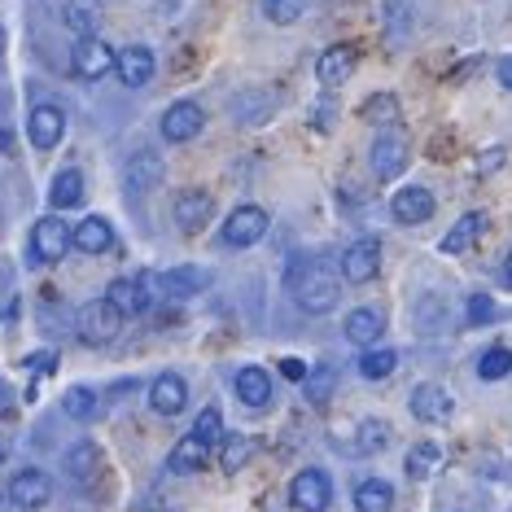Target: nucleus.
Instances as JSON below:
<instances>
[{
  "instance_id": "f257e3e1",
  "label": "nucleus",
  "mask_w": 512,
  "mask_h": 512,
  "mask_svg": "<svg viewBox=\"0 0 512 512\" xmlns=\"http://www.w3.org/2000/svg\"><path fill=\"white\" fill-rule=\"evenodd\" d=\"M285 285H289V298H294L307 316H324V311L337 307V276L320 254H294Z\"/></svg>"
},
{
  "instance_id": "f03ea898",
  "label": "nucleus",
  "mask_w": 512,
  "mask_h": 512,
  "mask_svg": "<svg viewBox=\"0 0 512 512\" xmlns=\"http://www.w3.org/2000/svg\"><path fill=\"white\" fill-rule=\"evenodd\" d=\"M75 250V228L62 215H44L31 228V259L36 263H62Z\"/></svg>"
},
{
  "instance_id": "7ed1b4c3",
  "label": "nucleus",
  "mask_w": 512,
  "mask_h": 512,
  "mask_svg": "<svg viewBox=\"0 0 512 512\" xmlns=\"http://www.w3.org/2000/svg\"><path fill=\"white\" fill-rule=\"evenodd\" d=\"M75 329H79V337H84L88 346H106V342H114V337H119L123 316L110 307L106 298H97V302H88V307H79Z\"/></svg>"
},
{
  "instance_id": "20e7f679",
  "label": "nucleus",
  "mask_w": 512,
  "mask_h": 512,
  "mask_svg": "<svg viewBox=\"0 0 512 512\" xmlns=\"http://www.w3.org/2000/svg\"><path fill=\"white\" fill-rule=\"evenodd\" d=\"M267 224H272V219H267L263 206H237V211L228 215L224 232H219V241H224L228 250H250L254 241H263Z\"/></svg>"
},
{
  "instance_id": "39448f33",
  "label": "nucleus",
  "mask_w": 512,
  "mask_h": 512,
  "mask_svg": "<svg viewBox=\"0 0 512 512\" xmlns=\"http://www.w3.org/2000/svg\"><path fill=\"white\" fill-rule=\"evenodd\" d=\"M333 499V482L324 469H302L294 482H289V504L298 512H324Z\"/></svg>"
},
{
  "instance_id": "423d86ee",
  "label": "nucleus",
  "mask_w": 512,
  "mask_h": 512,
  "mask_svg": "<svg viewBox=\"0 0 512 512\" xmlns=\"http://www.w3.org/2000/svg\"><path fill=\"white\" fill-rule=\"evenodd\" d=\"M71 66L79 79H88V84H97V79H106L114 71V49L101 36H84L75 40V53H71Z\"/></svg>"
},
{
  "instance_id": "0eeeda50",
  "label": "nucleus",
  "mask_w": 512,
  "mask_h": 512,
  "mask_svg": "<svg viewBox=\"0 0 512 512\" xmlns=\"http://www.w3.org/2000/svg\"><path fill=\"white\" fill-rule=\"evenodd\" d=\"M49 499H53V477L44 473V469H22V473H14V482H9V504H14V508L40 512Z\"/></svg>"
},
{
  "instance_id": "6e6552de",
  "label": "nucleus",
  "mask_w": 512,
  "mask_h": 512,
  "mask_svg": "<svg viewBox=\"0 0 512 512\" xmlns=\"http://www.w3.org/2000/svg\"><path fill=\"white\" fill-rule=\"evenodd\" d=\"M407 158H412V149H407V136H377L372 141V176H377L381 184H390V180H399V171H407Z\"/></svg>"
},
{
  "instance_id": "1a4fd4ad",
  "label": "nucleus",
  "mask_w": 512,
  "mask_h": 512,
  "mask_svg": "<svg viewBox=\"0 0 512 512\" xmlns=\"http://www.w3.org/2000/svg\"><path fill=\"white\" fill-rule=\"evenodd\" d=\"M202 123H206V114L197 101H176V106H167V114H162V136L171 145H184L202 132Z\"/></svg>"
},
{
  "instance_id": "9d476101",
  "label": "nucleus",
  "mask_w": 512,
  "mask_h": 512,
  "mask_svg": "<svg viewBox=\"0 0 512 512\" xmlns=\"http://www.w3.org/2000/svg\"><path fill=\"white\" fill-rule=\"evenodd\" d=\"M394 219L399 224H407V228H416V224H425V219H434V211H438V202H434V193L429 189H421V184H407V189H399L394 193Z\"/></svg>"
},
{
  "instance_id": "9b49d317",
  "label": "nucleus",
  "mask_w": 512,
  "mask_h": 512,
  "mask_svg": "<svg viewBox=\"0 0 512 512\" xmlns=\"http://www.w3.org/2000/svg\"><path fill=\"white\" fill-rule=\"evenodd\" d=\"M377 272H381V246H377L372 237L355 241V246L342 254V276H346L351 285H368Z\"/></svg>"
},
{
  "instance_id": "f8f14e48",
  "label": "nucleus",
  "mask_w": 512,
  "mask_h": 512,
  "mask_svg": "<svg viewBox=\"0 0 512 512\" xmlns=\"http://www.w3.org/2000/svg\"><path fill=\"white\" fill-rule=\"evenodd\" d=\"M114 71H119V79L127 88H145L149 79H154L158 62H154V53H149L145 44H127L123 53H114Z\"/></svg>"
},
{
  "instance_id": "ddd939ff",
  "label": "nucleus",
  "mask_w": 512,
  "mask_h": 512,
  "mask_svg": "<svg viewBox=\"0 0 512 512\" xmlns=\"http://www.w3.org/2000/svg\"><path fill=\"white\" fill-rule=\"evenodd\" d=\"M211 211H215V202H211V193H202V189H184L176 197V206H171L180 232H202L211 224Z\"/></svg>"
},
{
  "instance_id": "4468645a",
  "label": "nucleus",
  "mask_w": 512,
  "mask_h": 512,
  "mask_svg": "<svg viewBox=\"0 0 512 512\" xmlns=\"http://www.w3.org/2000/svg\"><path fill=\"white\" fill-rule=\"evenodd\" d=\"M206 285H211L206 267H171V272H162V276H158V294H162V298H171V302L202 294Z\"/></svg>"
},
{
  "instance_id": "2eb2a0df",
  "label": "nucleus",
  "mask_w": 512,
  "mask_h": 512,
  "mask_svg": "<svg viewBox=\"0 0 512 512\" xmlns=\"http://www.w3.org/2000/svg\"><path fill=\"white\" fill-rule=\"evenodd\" d=\"M355 62H359V57H355L351 44H333V49H324V53H320L316 79H320L324 88H342L346 79L355 75Z\"/></svg>"
},
{
  "instance_id": "dca6fc26",
  "label": "nucleus",
  "mask_w": 512,
  "mask_h": 512,
  "mask_svg": "<svg viewBox=\"0 0 512 512\" xmlns=\"http://www.w3.org/2000/svg\"><path fill=\"white\" fill-rule=\"evenodd\" d=\"M106 302L119 316H141V311H149V285L141 276H119V281L106 289Z\"/></svg>"
},
{
  "instance_id": "f3484780",
  "label": "nucleus",
  "mask_w": 512,
  "mask_h": 512,
  "mask_svg": "<svg viewBox=\"0 0 512 512\" xmlns=\"http://www.w3.org/2000/svg\"><path fill=\"white\" fill-rule=\"evenodd\" d=\"M184 403H189V386H184V377H176V372H162L154 386H149V407L158 416H180Z\"/></svg>"
},
{
  "instance_id": "a211bd4d",
  "label": "nucleus",
  "mask_w": 512,
  "mask_h": 512,
  "mask_svg": "<svg viewBox=\"0 0 512 512\" xmlns=\"http://www.w3.org/2000/svg\"><path fill=\"white\" fill-rule=\"evenodd\" d=\"M27 136H31V145H36V149H53V145L66 136V114L57 110V106H49V101H44V106L31 110Z\"/></svg>"
},
{
  "instance_id": "6ab92c4d",
  "label": "nucleus",
  "mask_w": 512,
  "mask_h": 512,
  "mask_svg": "<svg viewBox=\"0 0 512 512\" xmlns=\"http://www.w3.org/2000/svg\"><path fill=\"white\" fill-rule=\"evenodd\" d=\"M451 394L442 390V386H416V394H412V416L416 421H425V425H442L451 416Z\"/></svg>"
},
{
  "instance_id": "aec40b11",
  "label": "nucleus",
  "mask_w": 512,
  "mask_h": 512,
  "mask_svg": "<svg viewBox=\"0 0 512 512\" xmlns=\"http://www.w3.org/2000/svg\"><path fill=\"white\" fill-rule=\"evenodd\" d=\"M232 390H237V399L246 407H267L272 403V377H267V368H241L237 381H232Z\"/></svg>"
},
{
  "instance_id": "412c9836",
  "label": "nucleus",
  "mask_w": 512,
  "mask_h": 512,
  "mask_svg": "<svg viewBox=\"0 0 512 512\" xmlns=\"http://www.w3.org/2000/svg\"><path fill=\"white\" fill-rule=\"evenodd\" d=\"M75 250H79V254H110V250H114V228H110V219L88 215L84 224L75 228Z\"/></svg>"
},
{
  "instance_id": "4be33fe9",
  "label": "nucleus",
  "mask_w": 512,
  "mask_h": 512,
  "mask_svg": "<svg viewBox=\"0 0 512 512\" xmlns=\"http://www.w3.org/2000/svg\"><path fill=\"white\" fill-rule=\"evenodd\" d=\"M381 333H386V311L381 307H359L346 316V337H351L355 346H372Z\"/></svg>"
},
{
  "instance_id": "5701e85b",
  "label": "nucleus",
  "mask_w": 512,
  "mask_h": 512,
  "mask_svg": "<svg viewBox=\"0 0 512 512\" xmlns=\"http://www.w3.org/2000/svg\"><path fill=\"white\" fill-rule=\"evenodd\" d=\"M123 180H127V193H132V197H145L162 180V158L149 154V149H145V154H136L132 162H127V176Z\"/></svg>"
},
{
  "instance_id": "b1692460",
  "label": "nucleus",
  "mask_w": 512,
  "mask_h": 512,
  "mask_svg": "<svg viewBox=\"0 0 512 512\" xmlns=\"http://www.w3.org/2000/svg\"><path fill=\"white\" fill-rule=\"evenodd\" d=\"M49 202L57 206V211H71V206L84 202V171H79V167L57 171L53 184H49Z\"/></svg>"
},
{
  "instance_id": "393cba45",
  "label": "nucleus",
  "mask_w": 512,
  "mask_h": 512,
  "mask_svg": "<svg viewBox=\"0 0 512 512\" xmlns=\"http://www.w3.org/2000/svg\"><path fill=\"white\" fill-rule=\"evenodd\" d=\"M206 456H211V447H206V442L197 438V434H189V438H180L176 447H171L167 469H171V473H180V477H184V473H197V469L206 464Z\"/></svg>"
},
{
  "instance_id": "a878e982",
  "label": "nucleus",
  "mask_w": 512,
  "mask_h": 512,
  "mask_svg": "<svg viewBox=\"0 0 512 512\" xmlns=\"http://www.w3.org/2000/svg\"><path fill=\"white\" fill-rule=\"evenodd\" d=\"M482 228H486V219L477 215V211L460 215V219H456V228H451L447 237L438 241V250H442V254H464V250H469L477 237H482Z\"/></svg>"
},
{
  "instance_id": "bb28decb",
  "label": "nucleus",
  "mask_w": 512,
  "mask_h": 512,
  "mask_svg": "<svg viewBox=\"0 0 512 512\" xmlns=\"http://www.w3.org/2000/svg\"><path fill=\"white\" fill-rule=\"evenodd\" d=\"M394 508V486L381 482V477H368V482L355 486V512H390Z\"/></svg>"
},
{
  "instance_id": "cd10ccee",
  "label": "nucleus",
  "mask_w": 512,
  "mask_h": 512,
  "mask_svg": "<svg viewBox=\"0 0 512 512\" xmlns=\"http://www.w3.org/2000/svg\"><path fill=\"white\" fill-rule=\"evenodd\" d=\"M97 464H101L97 442H75V447L66 451V473H71L75 482H88V477L97 473Z\"/></svg>"
},
{
  "instance_id": "c85d7f7f",
  "label": "nucleus",
  "mask_w": 512,
  "mask_h": 512,
  "mask_svg": "<svg viewBox=\"0 0 512 512\" xmlns=\"http://www.w3.org/2000/svg\"><path fill=\"white\" fill-rule=\"evenodd\" d=\"M62 412L71 416V421H92V416H97V390L71 386V390L62 394Z\"/></svg>"
},
{
  "instance_id": "c756f323",
  "label": "nucleus",
  "mask_w": 512,
  "mask_h": 512,
  "mask_svg": "<svg viewBox=\"0 0 512 512\" xmlns=\"http://www.w3.org/2000/svg\"><path fill=\"white\" fill-rule=\"evenodd\" d=\"M62 18H66V27H71L79 40H84V36H92V31L101 27V14H97V9L88 5V0H71V5L62 9Z\"/></svg>"
},
{
  "instance_id": "7c9ffc66",
  "label": "nucleus",
  "mask_w": 512,
  "mask_h": 512,
  "mask_svg": "<svg viewBox=\"0 0 512 512\" xmlns=\"http://www.w3.org/2000/svg\"><path fill=\"white\" fill-rule=\"evenodd\" d=\"M394 368H399V355H394L390 346H372V351L359 359V372H364L368 381H386Z\"/></svg>"
},
{
  "instance_id": "2f4dec72",
  "label": "nucleus",
  "mask_w": 512,
  "mask_h": 512,
  "mask_svg": "<svg viewBox=\"0 0 512 512\" xmlns=\"http://www.w3.org/2000/svg\"><path fill=\"white\" fill-rule=\"evenodd\" d=\"M512 372V351L508 346H491L482 359H477V377L482 381H504Z\"/></svg>"
},
{
  "instance_id": "473e14b6",
  "label": "nucleus",
  "mask_w": 512,
  "mask_h": 512,
  "mask_svg": "<svg viewBox=\"0 0 512 512\" xmlns=\"http://www.w3.org/2000/svg\"><path fill=\"white\" fill-rule=\"evenodd\" d=\"M364 119H368V123H399V119H403L399 97H394V92H377V97H368Z\"/></svg>"
},
{
  "instance_id": "72a5a7b5",
  "label": "nucleus",
  "mask_w": 512,
  "mask_h": 512,
  "mask_svg": "<svg viewBox=\"0 0 512 512\" xmlns=\"http://www.w3.org/2000/svg\"><path fill=\"white\" fill-rule=\"evenodd\" d=\"M250 456H254V438H246V434H232V438H224V451H219V460H224V469H228V473L246 469Z\"/></svg>"
},
{
  "instance_id": "f704fd0d",
  "label": "nucleus",
  "mask_w": 512,
  "mask_h": 512,
  "mask_svg": "<svg viewBox=\"0 0 512 512\" xmlns=\"http://www.w3.org/2000/svg\"><path fill=\"white\" fill-rule=\"evenodd\" d=\"M442 464V447L434 442H421V447L407 451V477H429Z\"/></svg>"
},
{
  "instance_id": "c9c22d12",
  "label": "nucleus",
  "mask_w": 512,
  "mask_h": 512,
  "mask_svg": "<svg viewBox=\"0 0 512 512\" xmlns=\"http://www.w3.org/2000/svg\"><path fill=\"white\" fill-rule=\"evenodd\" d=\"M447 324V302H442L438 294H425L421 302H416V329H425V333H434Z\"/></svg>"
},
{
  "instance_id": "e433bc0d",
  "label": "nucleus",
  "mask_w": 512,
  "mask_h": 512,
  "mask_svg": "<svg viewBox=\"0 0 512 512\" xmlns=\"http://www.w3.org/2000/svg\"><path fill=\"white\" fill-rule=\"evenodd\" d=\"M263 14L276 27H294V22L307 14V0H263Z\"/></svg>"
},
{
  "instance_id": "4c0bfd02",
  "label": "nucleus",
  "mask_w": 512,
  "mask_h": 512,
  "mask_svg": "<svg viewBox=\"0 0 512 512\" xmlns=\"http://www.w3.org/2000/svg\"><path fill=\"white\" fill-rule=\"evenodd\" d=\"M333 381H337L333 364L311 368V372H307V381H302V386H307V399H311V403H324V399H329V394H333Z\"/></svg>"
},
{
  "instance_id": "58836bf2",
  "label": "nucleus",
  "mask_w": 512,
  "mask_h": 512,
  "mask_svg": "<svg viewBox=\"0 0 512 512\" xmlns=\"http://www.w3.org/2000/svg\"><path fill=\"white\" fill-rule=\"evenodd\" d=\"M386 442H390V425L386 421H364L359 425V451H364V456L386 451Z\"/></svg>"
},
{
  "instance_id": "ea45409f",
  "label": "nucleus",
  "mask_w": 512,
  "mask_h": 512,
  "mask_svg": "<svg viewBox=\"0 0 512 512\" xmlns=\"http://www.w3.org/2000/svg\"><path fill=\"white\" fill-rule=\"evenodd\" d=\"M386 31L394 40H403L407 31H412V9H407L403 0H386Z\"/></svg>"
},
{
  "instance_id": "a19ab883",
  "label": "nucleus",
  "mask_w": 512,
  "mask_h": 512,
  "mask_svg": "<svg viewBox=\"0 0 512 512\" xmlns=\"http://www.w3.org/2000/svg\"><path fill=\"white\" fill-rule=\"evenodd\" d=\"M193 434L206 442V447H215L219 434H224V416H219V407H206L202 416H197V425H193Z\"/></svg>"
},
{
  "instance_id": "79ce46f5",
  "label": "nucleus",
  "mask_w": 512,
  "mask_h": 512,
  "mask_svg": "<svg viewBox=\"0 0 512 512\" xmlns=\"http://www.w3.org/2000/svg\"><path fill=\"white\" fill-rule=\"evenodd\" d=\"M464 311H469V324H491L495 320V298L491 294H473L464 302Z\"/></svg>"
},
{
  "instance_id": "37998d69",
  "label": "nucleus",
  "mask_w": 512,
  "mask_h": 512,
  "mask_svg": "<svg viewBox=\"0 0 512 512\" xmlns=\"http://www.w3.org/2000/svg\"><path fill=\"white\" fill-rule=\"evenodd\" d=\"M281 372H285L289 381H307V372H311V368H307V364H298V359H285Z\"/></svg>"
},
{
  "instance_id": "c03bdc74",
  "label": "nucleus",
  "mask_w": 512,
  "mask_h": 512,
  "mask_svg": "<svg viewBox=\"0 0 512 512\" xmlns=\"http://www.w3.org/2000/svg\"><path fill=\"white\" fill-rule=\"evenodd\" d=\"M495 75H499V84L512 92V57H499V62H495Z\"/></svg>"
},
{
  "instance_id": "a18cd8bd",
  "label": "nucleus",
  "mask_w": 512,
  "mask_h": 512,
  "mask_svg": "<svg viewBox=\"0 0 512 512\" xmlns=\"http://www.w3.org/2000/svg\"><path fill=\"white\" fill-rule=\"evenodd\" d=\"M499 162H504V149H486V154L477 158V167H482V171H495Z\"/></svg>"
},
{
  "instance_id": "49530a36",
  "label": "nucleus",
  "mask_w": 512,
  "mask_h": 512,
  "mask_svg": "<svg viewBox=\"0 0 512 512\" xmlns=\"http://www.w3.org/2000/svg\"><path fill=\"white\" fill-rule=\"evenodd\" d=\"M504 285L512 289V250H508V259H504Z\"/></svg>"
},
{
  "instance_id": "de8ad7c7",
  "label": "nucleus",
  "mask_w": 512,
  "mask_h": 512,
  "mask_svg": "<svg viewBox=\"0 0 512 512\" xmlns=\"http://www.w3.org/2000/svg\"><path fill=\"white\" fill-rule=\"evenodd\" d=\"M0 53H5V27H0Z\"/></svg>"
}]
</instances>
